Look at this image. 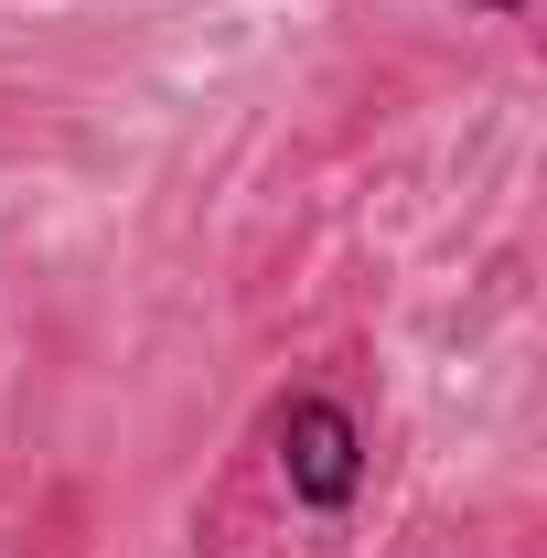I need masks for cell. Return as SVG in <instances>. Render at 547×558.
<instances>
[{"instance_id": "1", "label": "cell", "mask_w": 547, "mask_h": 558, "mask_svg": "<svg viewBox=\"0 0 547 558\" xmlns=\"http://www.w3.org/2000/svg\"><path fill=\"white\" fill-rule=\"evenodd\" d=\"M279 484H290V505H312V515H343L354 494H365V429H354V409L343 398H323V387H301V398H279Z\"/></svg>"}, {"instance_id": "2", "label": "cell", "mask_w": 547, "mask_h": 558, "mask_svg": "<svg viewBox=\"0 0 547 558\" xmlns=\"http://www.w3.org/2000/svg\"><path fill=\"white\" fill-rule=\"evenodd\" d=\"M473 11H537V0H473Z\"/></svg>"}]
</instances>
